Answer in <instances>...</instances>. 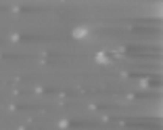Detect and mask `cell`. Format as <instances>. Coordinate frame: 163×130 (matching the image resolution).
<instances>
[{
	"label": "cell",
	"instance_id": "obj_1",
	"mask_svg": "<svg viewBox=\"0 0 163 130\" xmlns=\"http://www.w3.org/2000/svg\"><path fill=\"white\" fill-rule=\"evenodd\" d=\"M88 36V30L86 27H78V30H73V38H86Z\"/></svg>",
	"mask_w": 163,
	"mask_h": 130
},
{
	"label": "cell",
	"instance_id": "obj_2",
	"mask_svg": "<svg viewBox=\"0 0 163 130\" xmlns=\"http://www.w3.org/2000/svg\"><path fill=\"white\" fill-rule=\"evenodd\" d=\"M96 61H98V63H109V55L98 52V55H96Z\"/></svg>",
	"mask_w": 163,
	"mask_h": 130
},
{
	"label": "cell",
	"instance_id": "obj_3",
	"mask_svg": "<svg viewBox=\"0 0 163 130\" xmlns=\"http://www.w3.org/2000/svg\"><path fill=\"white\" fill-rule=\"evenodd\" d=\"M59 126H61V128H67V126H69V122H67V120H61V124H59Z\"/></svg>",
	"mask_w": 163,
	"mask_h": 130
}]
</instances>
